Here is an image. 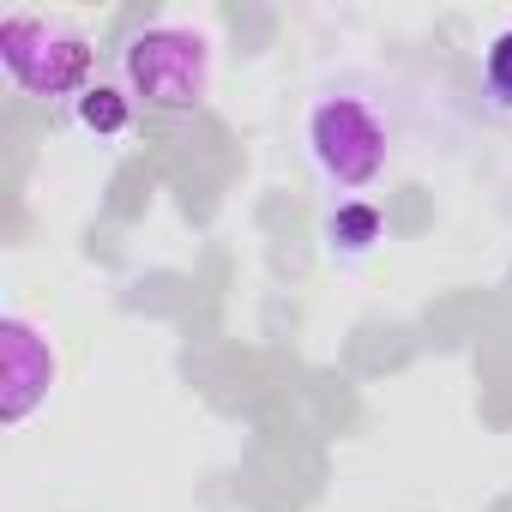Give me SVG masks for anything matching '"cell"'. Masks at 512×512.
I'll list each match as a JSON object with an SVG mask.
<instances>
[{"instance_id":"obj_7","label":"cell","mask_w":512,"mask_h":512,"mask_svg":"<svg viewBox=\"0 0 512 512\" xmlns=\"http://www.w3.org/2000/svg\"><path fill=\"white\" fill-rule=\"evenodd\" d=\"M482 97H488V109L512 115V25L494 31L482 49Z\"/></svg>"},{"instance_id":"obj_5","label":"cell","mask_w":512,"mask_h":512,"mask_svg":"<svg viewBox=\"0 0 512 512\" xmlns=\"http://www.w3.org/2000/svg\"><path fill=\"white\" fill-rule=\"evenodd\" d=\"M380 241H386V211L374 199H338L326 211V247L338 260H368Z\"/></svg>"},{"instance_id":"obj_4","label":"cell","mask_w":512,"mask_h":512,"mask_svg":"<svg viewBox=\"0 0 512 512\" xmlns=\"http://www.w3.org/2000/svg\"><path fill=\"white\" fill-rule=\"evenodd\" d=\"M61 380V356L31 314H0V422H31Z\"/></svg>"},{"instance_id":"obj_2","label":"cell","mask_w":512,"mask_h":512,"mask_svg":"<svg viewBox=\"0 0 512 512\" xmlns=\"http://www.w3.org/2000/svg\"><path fill=\"white\" fill-rule=\"evenodd\" d=\"M121 85L151 115H193L211 97V37L181 19H157L127 37Z\"/></svg>"},{"instance_id":"obj_3","label":"cell","mask_w":512,"mask_h":512,"mask_svg":"<svg viewBox=\"0 0 512 512\" xmlns=\"http://www.w3.org/2000/svg\"><path fill=\"white\" fill-rule=\"evenodd\" d=\"M0 67L25 97H43V103H79L97 85V49L61 13H7Z\"/></svg>"},{"instance_id":"obj_1","label":"cell","mask_w":512,"mask_h":512,"mask_svg":"<svg viewBox=\"0 0 512 512\" xmlns=\"http://www.w3.org/2000/svg\"><path fill=\"white\" fill-rule=\"evenodd\" d=\"M302 139H308L320 181L344 199H362L374 181H386V169L398 157V109L380 79L338 73L308 97Z\"/></svg>"},{"instance_id":"obj_6","label":"cell","mask_w":512,"mask_h":512,"mask_svg":"<svg viewBox=\"0 0 512 512\" xmlns=\"http://www.w3.org/2000/svg\"><path fill=\"white\" fill-rule=\"evenodd\" d=\"M133 97H127V85H109V79H97L79 103H73V121L91 133V139H127L133 133Z\"/></svg>"}]
</instances>
